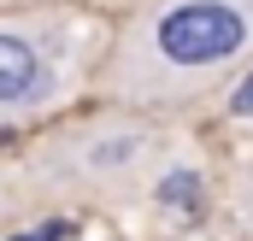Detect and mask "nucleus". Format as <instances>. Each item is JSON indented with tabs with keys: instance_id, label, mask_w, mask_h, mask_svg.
<instances>
[{
	"instance_id": "f257e3e1",
	"label": "nucleus",
	"mask_w": 253,
	"mask_h": 241,
	"mask_svg": "<svg viewBox=\"0 0 253 241\" xmlns=\"http://www.w3.org/2000/svg\"><path fill=\"white\" fill-rule=\"evenodd\" d=\"M253 65V0H141L112 36L94 88L153 118L194 112Z\"/></svg>"
},
{
	"instance_id": "f03ea898",
	"label": "nucleus",
	"mask_w": 253,
	"mask_h": 241,
	"mask_svg": "<svg viewBox=\"0 0 253 241\" xmlns=\"http://www.w3.org/2000/svg\"><path fill=\"white\" fill-rule=\"evenodd\" d=\"M165 159H171L165 129L153 112L106 106V112H88V118L42 135L24 159V177L47 194H83V200L112 206L129 194H147V182Z\"/></svg>"
},
{
	"instance_id": "7ed1b4c3",
	"label": "nucleus",
	"mask_w": 253,
	"mask_h": 241,
	"mask_svg": "<svg viewBox=\"0 0 253 241\" xmlns=\"http://www.w3.org/2000/svg\"><path fill=\"white\" fill-rule=\"evenodd\" d=\"M77 30L65 12H0V123L42 118L71 88Z\"/></svg>"
},
{
	"instance_id": "20e7f679",
	"label": "nucleus",
	"mask_w": 253,
	"mask_h": 241,
	"mask_svg": "<svg viewBox=\"0 0 253 241\" xmlns=\"http://www.w3.org/2000/svg\"><path fill=\"white\" fill-rule=\"evenodd\" d=\"M206 171L200 165H189V159H165L159 171H153V182H147V200L159 206V212H200L206 206Z\"/></svg>"
},
{
	"instance_id": "39448f33",
	"label": "nucleus",
	"mask_w": 253,
	"mask_h": 241,
	"mask_svg": "<svg viewBox=\"0 0 253 241\" xmlns=\"http://www.w3.org/2000/svg\"><path fill=\"white\" fill-rule=\"evenodd\" d=\"M0 241H77V218L53 212V218H36V224H6Z\"/></svg>"
},
{
	"instance_id": "423d86ee",
	"label": "nucleus",
	"mask_w": 253,
	"mask_h": 241,
	"mask_svg": "<svg viewBox=\"0 0 253 241\" xmlns=\"http://www.w3.org/2000/svg\"><path fill=\"white\" fill-rule=\"evenodd\" d=\"M224 118H236V123H248L253 118V65L230 82V94H224Z\"/></svg>"
},
{
	"instance_id": "0eeeda50",
	"label": "nucleus",
	"mask_w": 253,
	"mask_h": 241,
	"mask_svg": "<svg viewBox=\"0 0 253 241\" xmlns=\"http://www.w3.org/2000/svg\"><path fill=\"white\" fill-rule=\"evenodd\" d=\"M236 212H242V224H248V230H253V182H248V188H242V200H236Z\"/></svg>"
},
{
	"instance_id": "6e6552de",
	"label": "nucleus",
	"mask_w": 253,
	"mask_h": 241,
	"mask_svg": "<svg viewBox=\"0 0 253 241\" xmlns=\"http://www.w3.org/2000/svg\"><path fill=\"white\" fill-rule=\"evenodd\" d=\"M6 218H12V188L0 182V230H6Z\"/></svg>"
}]
</instances>
